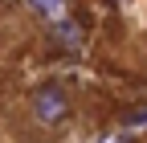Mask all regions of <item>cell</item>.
Returning a JSON list of instances; mask_svg holds the SVG:
<instances>
[{
  "instance_id": "6da1fadb",
  "label": "cell",
  "mask_w": 147,
  "mask_h": 143,
  "mask_svg": "<svg viewBox=\"0 0 147 143\" xmlns=\"http://www.w3.org/2000/svg\"><path fill=\"white\" fill-rule=\"evenodd\" d=\"M74 111V98L61 82H45V86H37V90L29 94V115L37 127H45V131H57L61 123L69 119Z\"/></svg>"
}]
</instances>
